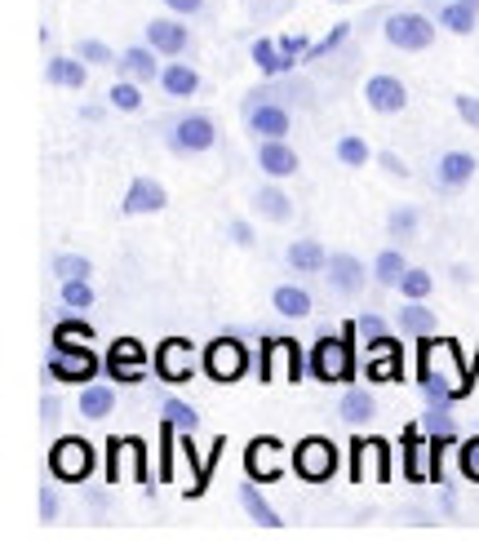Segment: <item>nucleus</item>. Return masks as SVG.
<instances>
[{"label": "nucleus", "mask_w": 479, "mask_h": 541, "mask_svg": "<svg viewBox=\"0 0 479 541\" xmlns=\"http://www.w3.org/2000/svg\"><path fill=\"white\" fill-rule=\"evenodd\" d=\"M200 364H205V360H200L196 346H191L187 338H169L165 346H160V355H156V369H160L165 382H187Z\"/></svg>", "instance_id": "obj_15"}, {"label": "nucleus", "mask_w": 479, "mask_h": 541, "mask_svg": "<svg viewBox=\"0 0 479 541\" xmlns=\"http://www.w3.org/2000/svg\"><path fill=\"white\" fill-rule=\"evenodd\" d=\"M333 5H342V0H333Z\"/></svg>", "instance_id": "obj_54"}, {"label": "nucleus", "mask_w": 479, "mask_h": 541, "mask_svg": "<svg viewBox=\"0 0 479 541\" xmlns=\"http://www.w3.org/2000/svg\"><path fill=\"white\" fill-rule=\"evenodd\" d=\"M426 5H431L435 23H440L444 32H453V36H475L479 14H475L471 5H462V0H426Z\"/></svg>", "instance_id": "obj_22"}, {"label": "nucleus", "mask_w": 479, "mask_h": 541, "mask_svg": "<svg viewBox=\"0 0 479 541\" xmlns=\"http://www.w3.org/2000/svg\"><path fill=\"white\" fill-rule=\"evenodd\" d=\"M333 156H338L342 169H364V165L373 160V147H369V142H364L360 134H342L338 147H333Z\"/></svg>", "instance_id": "obj_34"}, {"label": "nucleus", "mask_w": 479, "mask_h": 541, "mask_svg": "<svg viewBox=\"0 0 479 541\" xmlns=\"http://www.w3.org/2000/svg\"><path fill=\"white\" fill-rule=\"evenodd\" d=\"M382 36L400 54H426L435 45V36H440V23L431 14H422V9H395V14L382 18Z\"/></svg>", "instance_id": "obj_2"}, {"label": "nucleus", "mask_w": 479, "mask_h": 541, "mask_svg": "<svg viewBox=\"0 0 479 541\" xmlns=\"http://www.w3.org/2000/svg\"><path fill=\"white\" fill-rule=\"evenodd\" d=\"M386 231H391V240H395V244L413 240L417 231H422V213H417L413 204H395V209L386 213Z\"/></svg>", "instance_id": "obj_33"}, {"label": "nucleus", "mask_w": 479, "mask_h": 541, "mask_svg": "<svg viewBox=\"0 0 479 541\" xmlns=\"http://www.w3.org/2000/svg\"><path fill=\"white\" fill-rule=\"evenodd\" d=\"M240 506H244V515H249L258 528H284L280 510H275V506L267 502V497H262L258 479H249V484H240Z\"/></svg>", "instance_id": "obj_27"}, {"label": "nucleus", "mask_w": 479, "mask_h": 541, "mask_svg": "<svg viewBox=\"0 0 479 541\" xmlns=\"http://www.w3.org/2000/svg\"><path fill=\"white\" fill-rule=\"evenodd\" d=\"M58 298L67 311H89L94 306V280H58Z\"/></svg>", "instance_id": "obj_36"}, {"label": "nucleus", "mask_w": 479, "mask_h": 541, "mask_svg": "<svg viewBox=\"0 0 479 541\" xmlns=\"http://www.w3.org/2000/svg\"><path fill=\"white\" fill-rule=\"evenodd\" d=\"M284 262H289L293 275H324V267H329V249H324L320 240H293L289 249H284Z\"/></svg>", "instance_id": "obj_23"}, {"label": "nucleus", "mask_w": 479, "mask_h": 541, "mask_svg": "<svg viewBox=\"0 0 479 541\" xmlns=\"http://www.w3.org/2000/svg\"><path fill=\"white\" fill-rule=\"evenodd\" d=\"M258 169L267 173V178L284 182L302 169V160H298V151L289 147V138H262L258 142Z\"/></svg>", "instance_id": "obj_16"}, {"label": "nucleus", "mask_w": 479, "mask_h": 541, "mask_svg": "<svg viewBox=\"0 0 479 541\" xmlns=\"http://www.w3.org/2000/svg\"><path fill=\"white\" fill-rule=\"evenodd\" d=\"M76 54L85 58L89 67H116V49L107 45V40H94V36H85V40H76Z\"/></svg>", "instance_id": "obj_40"}, {"label": "nucleus", "mask_w": 479, "mask_h": 541, "mask_svg": "<svg viewBox=\"0 0 479 541\" xmlns=\"http://www.w3.org/2000/svg\"><path fill=\"white\" fill-rule=\"evenodd\" d=\"M453 111H457V120H462L466 129H475L479 134V98L475 94H453Z\"/></svg>", "instance_id": "obj_43"}, {"label": "nucleus", "mask_w": 479, "mask_h": 541, "mask_svg": "<svg viewBox=\"0 0 479 541\" xmlns=\"http://www.w3.org/2000/svg\"><path fill=\"white\" fill-rule=\"evenodd\" d=\"M94 444H85L80 435H63L54 448H49V471L58 479H67V484H80V479H89L94 471Z\"/></svg>", "instance_id": "obj_5"}, {"label": "nucleus", "mask_w": 479, "mask_h": 541, "mask_svg": "<svg viewBox=\"0 0 479 541\" xmlns=\"http://www.w3.org/2000/svg\"><path fill=\"white\" fill-rule=\"evenodd\" d=\"M462 5H471V9H475V14H479V0H462Z\"/></svg>", "instance_id": "obj_53"}, {"label": "nucleus", "mask_w": 479, "mask_h": 541, "mask_svg": "<svg viewBox=\"0 0 479 541\" xmlns=\"http://www.w3.org/2000/svg\"><path fill=\"white\" fill-rule=\"evenodd\" d=\"M160 134H165V147L173 156H209L213 147H218V120L209 116V111H182V116H173L160 125Z\"/></svg>", "instance_id": "obj_1"}, {"label": "nucleus", "mask_w": 479, "mask_h": 541, "mask_svg": "<svg viewBox=\"0 0 479 541\" xmlns=\"http://www.w3.org/2000/svg\"><path fill=\"white\" fill-rule=\"evenodd\" d=\"M355 329H360V333H364V338H369V342L386 338V324H382V315H364V320L355 324Z\"/></svg>", "instance_id": "obj_50"}, {"label": "nucleus", "mask_w": 479, "mask_h": 541, "mask_svg": "<svg viewBox=\"0 0 479 541\" xmlns=\"http://www.w3.org/2000/svg\"><path fill=\"white\" fill-rule=\"evenodd\" d=\"M227 236L236 240L240 249H253V244H258V236H253V227H249V222H244V218H236V222H231V227H227Z\"/></svg>", "instance_id": "obj_48"}, {"label": "nucleus", "mask_w": 479, "mask_h": 541, "mask_svg": "<svg viewBox=\"0 0 479 541\" xmlns=\"http://www.w3.org/2000/svg\"><path fill=\"white\" fill-rule=\"evenodd\" d=\"M76 404H80V417H85V422H103V417L116 413V391L103 382H89V386H80Z\"/></svg>", "instance_id": "obj_30"}, {"label": "nucleus", "mask_w": 479, "mask_h": 541, "mask_svg": "<svg viewBox=\"0 0 479 541\" xmlns=\"http://www.w3.org/2000/svg\"><path fill=\"white\" fill-rule=\"evenodd\" d=\"M253 209H258V218H267V222H289V218H293V200H289V191L275 187V178L267 182V187L253 191Z\"/></svg>", "instance_id": "obj_31"}, {"label": "nucleus", "mask_w": 479, "mask_h": 541, "mask_svg": "<svg viewBox=\"0 0 479 541\" xmlns=\"http://www.w3.org/2000/svg\"><path fill=\"white\" fill-rule=\"evenodd\" d=\"M426 431H431V440H444V444H453L457 440V422L448 417V404H431L426 408Z\"/></svg>", "instance_id": "obj_39"}, {"label": "nucleus", "mask_w": 479, "mask_h": 541, "mask_svg": "<svg viewBox=\"0 0 479 541\" xmlns=\"http://www.w3.org/2000/svg\"><path fill=\"white\" fill-rule=\"evenodd\" d=\"M453 284H462L466 289V284H471V267H453Z\"/></svg>", "instance_id": "obj_52"}, {"label": "nucleus", "mask_w": 479, "mask_h": 541, "mask_svg": "<svg viewBox=\"0 0 479 541\" xmlns=\"http://www.w3.org/2000/svg\"><path fill=\"white\" fill-rule=\"evenodd\" d=\"M165 9L178 18H191V14H205V0H165Z\"/></svg>", "instance_id": "obj_49"}, {"label": "nucleus", "mask_w": 479, "mask_h": 541, "mask_svg": "<svg viewBox=\"0 0 479 541\" xmlns=\"http://www.w3.org/2000/svg\"><path fill=\"white\" fill-rule=\"evenodd\" d=\"M351 369H355L351 333H342V338H320L311 346V373L320 377V382H329V386L351 382Z\"/></svg>", "instance_id": "obj_4"}, {"label": "nucleus", "mask_w": 479, "mask_h": 541, "mask_svg": "<svg viewBox=\"0 0 479 541\" xmlns=\"http://www.w3.org/2000/svg\"><path fill=\"white\" fill-rule=\"evenodd\" d=\"M280 45H284V49H289V54H293V58H311L315 40H311V36H298V32H284V36H280Z\"/></svg>", "instance_id": "obj_47"}, {"label": "nucleus", "mask_w": 479, "mask_h": 541, "mask_svg": "<svg viewBox=\"0 0 479 541\" xmlns=\"http://www.w3.org/2000/svg\"><path fill=\"white\" fill-rule=\"evenodd\" d=\"M377 169H382L386 178H395V182H409V178H413V169L404 165L395 151H377Z\"/></svg>", "instance_id": "obj_44"}, {"label": "nucleus", "mask_w": 479, "mask_h": 541, "mask_svg": "<svg viewBox=\"0 0 479 541\" xmlns=\"http://www.w3.org/2000/svg\"><path fill=\"white\" fill-rule=\"evenodd\" d=\"M54 275L58 280H94V262H89L85 253H58Z\"/></svg>", "instance_id": "obj_38"}, {"label": "nucleus", "mask_w": 479, "mask_h": 541, "mask_svg": "<svg viewBox=\"0 0 479 541\" xmlns=\"http://www.w3.org/2000/svg\"><path fill=\"white\" fill-rule=\"evenodd\" d=\"M244 125L253 138H289L293 134V111L289 102H258V107H244Z\"/></svg>", "instance_id": "obj_11"}, {"label": "nucleus", "mask_w": 479, "mask_h": 541, "mask_svg": "<svg viewBox=\"0 0 479 541\" xmlns=\"http://www.w3.org/2000/svg\"><path fill=\"white\" fill-rule=\"evenodd\" d=\"M142 36H147V45L156 49L160 58H182L191 49V27L182 23L178 14L169 18H151L147 27H142Z\"/></svg>", "instance_id": "obj_10"}, {"label": "nucleus", "mask_w": 479, "mask_h": 541, "mask_svg": "<svg viewBox=\"0 0 479 541\" xmlns=\"http://www.w3.org/2000/svg\"><path fill=\"white\" fill-rule=\"evenodd\" d=\"M324 284H329L338 298H360L373 284V267H364L355 253H329V267H324Z\"/></svg>", "instance_id": "obj_6"}, {"label": "nucleus", "mask_w": 479, "mask_h": 541, "mask_svg": "<svg viewBox=\"0 0 479 541\" xmlns=\"http://www.w3.org/2000/svg\"><path fill=\"white\" fill-rule=\"evenodd\" d=\"M45 80L54 89H85L89 85V63L80 54H54L45 63Z\"/></svg>", "instance_id": "obj_21"}, {"label": "nucleus", "mask_w": 479, "mask_h": 541, "mask_svg": "<svg viewBox=\"0 0 479 541\" xmlns=\"http://www.w3.org/2000/svg\"><path fill=\"white\" fill-rule=\"evenodd\" d=\"M271 311L284 315V320H307V315L315 311L311 293L302 289V284H275L271 289Z\"/></svg>", "instance_id": "obj_25"}, {"label": "nucleus", "mask_w": 479, "mask_h": 541, "mask_svg": "<svg viewBox=\"0 0 479 541\" xmlns=\"http://www.w3.org/2000/svg\"><path fill=\"white\" fill-rule=\"evenodd\" d=\"M205 373L213 382H240L244 373H249V346L240 338H218L209 342L205 351Z\"/></svg>", "instance_id": "obj_7"}, {"label": "nucleus", "mask_w": 479, "mask_h": 541, "mask_svg": "<svg viewBox=\"0 0 479 541\" xmlns=\"http://www.w3.org/2000/svg\"><path fill=\"white\" fill-rule=\"evenodd\" d=\"M160 422H169V426H178L182 435H191L200 426V413L191 404H182V400H173V395H169V400L160 404Z\"/></svg>", "instance_id": "obj_37"}, {"label": "nucleus", "mask_w": 479, "mask_h": 541, "mask_svg": "<svg viewBox=\"0 0 479 541\" xmlns=\"http://www.w3.org/2000/svg\"><path fill=\"white\" fill-rule=\"evenodd\" d=\"M369 364H364V373H369V382H391V377H400V346L391 338H377L369 342Z\"/></svg>", "instance_id": "obj_28"}, {"label": "nucleus", "mask_w": 479, "mask_h": 541, "mask_svg": "<svg viewBox=\"0 0 479 541\" xmlns=\"http://www.w3.org/2000/svg\"><path fill=\"white\" fill-rule=\"evenodd\" d=\"M338 417L346 426H369L377 417V400L364 391V386H351V391H342V400H338Z\"/></svg>", "instance_id": "obj_29"}, {"label": "nucleus", "mask_w": 479, "mask_h": 541, "mask_svg": "<svg viewBox=\"0 0 479 541\" xmlns=\"http://www.w3.org/2000/svg\"><path fill=\"white\" fill-rule=\"evenodd\" d=\"M395 293H400L404 302H426L435 293V275L426 267H409V271H404V280L395 284Z\"/></svg>", "instance_id": "obj_35"}, {"label": "nucleus", "mask_w": 479, "mask_h": 541, "mask_svg": "<svg viewBox=\"0 0 479 541\" xmlns=\"http://www.w3.org/2000/svg\"><path fill=\"white\" fill-rule=\"evenodd\" d=\"M364 107L377 111V116H400L409 107V85L391 71H377V76L364 80Z\"/></svg>", "instance_id": "obj_9"}, {"label": "nucleus", "mask_w": 479, "mask_h": 541, "mask_svg": "<svg viewBox=\"0 0 479 541\" xmlns=\"http://www.w3.org/2000/svg\"><path fill=\"white\" fill-rule=\"evenodd\" d=\"M107 102H111L116 111H142V85H138V80H125V76H120L116 85H111Z\"/></svg>", "instance_id": "obj_41"}, {"label": "nucleus", "mask_w": 479, "mask_h": 541, "mask_svg": "<svg viewBox=\"0 0 479 541\" xmlns=\"http://www.w3.org/2000/svg\"><path fill=\"white\" fill-rule=\"evenodd\" d=\"M404 271H409V258H404L400 244H391V249H382L373 258V284L377 289H395V284L404 280Z\"/></svg>", "instance_id": "obj_32"}, {"label": "nucleus", "mask_w": 479, "mask_h": 541, "mask_svg": "<svg viewBox=\"0 0 479 541\" xmlns=\"http://www.w3.org/2000/svg\"><path fill=\"white\" fill-rule=\"evenodd\" d=\"M284 448L275 440H253L249 453H244V466H249V479H258V484H267V479H280L284 471Z\"/></svg>", "instance_id": "obj_20"}, {"label": "nucleus", "mask_w": 479, "mask_h": 541, "mask_svg": "<svg viewBox=\"0 0 479 541\" xmlns=\"http://www.w3.org/2000/svg\"><path fill=\"white\" fill-rule=\"evenodd\" d=\"M107 369L116 382H142V369H147V351L134 342V338H120L116 346H111V360Z\"/></svg>", "instance_id": "obj_19"}, {"label": "nucleus", "mask_w": 479, "mask_h": 541, "mask_svg": "<svg viewBox=\"0 0 479 541\" xmlns=\"http://www.w3.org/2000/svg\"><path fill=\"white\" fill-rule=\"evenodd\" d=\"M457 462H462V475H466V479H475V484H479V435H471V440L462 444Z\"/></svg>", "instance_id": "obj_45"}, {"label": "nucleus", "mask_w": 479, "mask_h": 541, "mask_svg": "<svg viewBox=\"0 0 479 541\" xmlns=\"http://www.w3.org/2000/svg\"><path fill=\"white\" fill-rule=\"evenodd\" d=\"M165 204H169L165 182H156V178H147V173H138V178L125 187L120 213H125V218H147V213H160Z\"/></svg>", "instance_id": "obj_13"}, {"label": "nucleus", "mask_w": 479, "mask_h": 541, "mask_svg": "<svg viewBox=\"0 0 479 541\" xmlns=\"http://www.w3.org/2000/svg\"><path fill=\"white\" fill-rule=\"evenodd\" d=\"M116 76L125 80H138V85H147V80H160V54L142 40V45H129L125 54L116 58Z\"/></svg>", "instance_id": "obj_18"}, {"label": "nucleus", "mask_w": 479, "mask_h": 541, "mask_svg": "<svg viewBox=\"0 0 479 541\" xmlns=\"http://www.w3.org/2000/svg\"><path fill=\"white\" fill-rule=\"evenodd\" d=\"M289 462H293V471H298L302 479H311V484H324V479L338 475V444L324 440V435H307V440L293 444Z\"/></svg>", "instance_id": "obj_3"}, {"label": "nucleus", "mask_w": 479, "mask_h": 541, "mask_svg": "<svg viewBox=\"0 0 479 541\" xmlns=\"http://www.w3.org/2000/svg\"><path fill=\"white\" fill-rule=\"evenodd\" d=\"M40 519H45V524H54V519H58V497H54V488H40Z\"/></svg>", "instance_id": "obj_51"}, {"label": "nucleus", "mask_w": 479, "mask_h": 541, "mask_svg": "<svg viewBox=\"0 0 479 541\" xmlns=\"http://www.w3.org/2000/svg\"><path fill=\"white\" fill-rule=\"evenodd\" d=\"M249 58H253V67L262 71V76H293V71H298V63L302 58H293L289 49L280 45V40H253L249 45Z\"/></svg>", "instance_id": "obj_17"}, {"label": "nucleus", "mask_w": 479, "mask_h": 541, "mask_svg": "<svg viewBox=\"0 0 479 541\" xmlns=\"http://www.w3.org/2000/svg\"><path fill=\"white\" fill-rule=\"evenodd\" d=\"M258 102H298V107H311L315 102V85L311 80H302L298 71L293 76H267V85H258V89H249L244 94V107H258Z\"/></svg>", "instance_id": "obj_8"}, {"label": "nucleus", "mask_w": 479, "mask_h": 541, "mask_svg": "<svg viewBox=\"0 0 479 541\" xmlns=\"http://www.w3.org/2000/svg\"><path fill=\"white\" fill-rule=\"evenodd\" d=\"M94 342V329L85 320H63L54 329V346H89Z\"/></svg>", "instance_id": "obj_42"}, {"label": "nucleus", "mask_w": 479, "mask_h": 541, "mask_svg": "<svg viewBox=\"0 0 479 541\" xmlns=\"http://www.w3.org/2000/svg\"><path fill=\"white\" fill-rule=\"evenodd\" d=\"M160 89L169 98H196L205 89V80H200V71L191 63H165L160 67Z\"/></svg>", "instance_id": "obj_24"}, {"label": "nucleus", "mask_w": 479, "mask_h": 541, "mask_svg": "<svg viewBox=\"0 0 479 541\" xmlns=\"http://www.w3.org/2000/svg\"><path fill=\"white\" fill-rule=\"evenodd\" d=\"M94 373H98L94 346H54L49 377H58V382H89Z\"/></svg>", "instance_id": "obj_14"}, {"label": "nucleus", "mask_w": 479, "mask_h": 541, "mask_svg": "<svg viewBox=\"0 0 479 541\" xmlns=\"http://www.w3.org/2000/svg\"><path fill=\"white\" fill-rule=\"evenodd\" d=\"M346 36H351V23H338V27H333V32L324 36V40H315L311 58H324V54H333V49H338V45H346Z\"/></svg>", "instance_id": "obj_46"}, {"label": "nucleus", "mask_w": 479, "mask_h": 541, "mask_svg": "<svg viewBox=\"0 0 479 541\" xmlns=\"http://www.w3.org/2000/svg\"><path fill=\"white\" fill-rule=\"evenodd\" d=\"M479 173V160L471 156V151L453 147V151H440L435 156V191H462L471 187Z\"/></svg>", "instance_id": "obj_12"}, {"label": "nucleus", "mask_w": 479, "mask_h": 541, "mask_svg": "<svg viewBox=\"0 0 479 541\" xmlns=\"http://www.w3.org/2000/svg\"><path fill=\"white\" fill-rule=\"evenodd\" d=\"M395 329H400L404 338H435V329H440V315H435L426 302H404V311L395 315Z\"/></svg>", "instance_id": "obj_26"}]
</instances>
